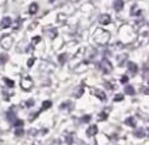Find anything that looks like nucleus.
<instances>
[{"mask_svg":"<svg viewBox=\"0 0 149 145\" xmlns=\"http://www.w3.org/2000/svg\"><path fill=\"white\" fill-rule=\"evenodd\" d=\"M97 65L103 73H110L111 71H113V65H111L110 60H107L106 58H103L102 60H100V63H98Z\"/></svg>","mask_w":149,"mask_h":145,"instance_id":"nucleus-1","label":"nucleus"},{"mask_svg":"<svg viewBox=\"0 0 149 145\" xmlns=\"http://www.w3.org/2000/svg\"><path fill=\"white\" fill-rule=\"evenodd\" d=\"M34 62H36V58H30V59L28 60V67H31V65L34 64Z\"/></svg>","mask_w":149,"mask_h":145,"instance_id":"nucleus-35","label":"nucleus"},{"mask_svg":"<svg viewBox=\"0 0 149 145\" xmlns=\"http://www.w3.org/2000/svg\"><path fill=\"white\" fill-rule=\"evenodd\" d=\"M98 22L102 24V25H109V24L111 22V16L107 15V13H103V15L100 16V18H98Z\"/></svg>","mask_w":149,"mask_h":145,"instance_id":"nucleus-3","label":"nucleus"},{"mask_svg":"<svg viewBox=\"0 0 149 145\" xmlns=\"http://www.w3.org/2000/svg\"><path fill=\"white\" fill-rule=\"evenodd\" d=\"M41 37H39V35H37V37H34V38H33V41H31V44H33V46H34V44H37V43H39V42H41Z\"/></svg>","mask_w":149,"mask_h":145,"instance_id":"nucleus-28","label":"nucleus"},{"mask_svg":"<svg viewBox=\"0 0 149 145\" xmlns=\"http://www.w3.org/2000/svg\"><path fill=\"white\" fill-rule=\"evenodd\" d=\"M62 111H65V112H70L71 110L73 109V103L71 101H65V102H63L62 105H60V107H59Z\"/></svg>","mask_w":149,"mask_h":145,"instance_id":"nucleus-5","label":"nucleus"},{"mask_svg":"<svg viewBox=\"0 0 149 145\" xmlns=\"http://www.w3.org/2000/svg\"><path fill=\"white\" fill-rule=\"evenodd\" d=\"M37 12H38V4H37V3H31V4L29 5V13H30V15H36Z\"/></svg>","mask_w":149,"mask_h":145,"instance_id":"nucleus-11","label":"nucleus"},{"mask_svg":"<svg viewBox=\"0 0 149 145\" xmlns=\"http://www.w3.org/2000/svg\"><path fill=\"white\" fill-rule=\"evenodd\" d=\"M3 81H4V84L8 86V88H13V86H15V81L10 80V78H8V77H4Z\"/></svg>","mask_w":149,"mask_h":145,"instance_id":"nucleus-18","label":"nucleus"},{"mask_svg":"<svg viewBox=\"0 0 149 145\" xmlns=\"http://www.w3.org/2000/svg\"><path fill=\"white\" fill-rule=\"evenodd\" d=\"M49 1H50V3H54V0H49Z\"/></svg>","mask_w":149,"mask_h":145,"instance_id":"nucleus-39","label":"nucleus"},{"mask_svg":"<svg viewBox=\"0 0 149 145\" xmlns=\"http://www.w3.org/2000/svg\"><path fill=\"white\" fill-rule=\"evenodd\" d=\"M82 94H84V89L80 88L79 90H77V93H74V97H76V98H80V97H81Z\"/></svg>","mask_w":149,"mask_h":145,"instance_id":"nucleus-30","label":"nucleus"},{"mask_svg":"<svg viewBox=\"0 0 149 145\" xmlns=\"http://www.w3.org/2000/svg\"><path fill=\"white\" fill-rule=\"evenodd\" d=\"M10 25H12V18L10 17H3L1 18V22H0L1 29H8Z\"/></svg>","mask_w":149,"mask_h":145,"instance_id":"nucleus-6","label":"nucleus"},{"mask_svg":"<svg viewBox=\"0 0 149 145\" xmlns=\"http://www.w3.org/2000/svg\"><path fill=\"white\" fill-rule=\"evenodd\" d=\"M90 119H92V117H90V115H84V117L80 119V122H81V123H89Z\"/></svg>","mask_w":149,"mask_h":145,"instance_id":"nucleus-25","label":"nucleus"},{"mask_svg":"<svg viewBox=\"0 0 149 145\" xmlns=\"http://www.w3.org/2000/svg\"><path fill=\"white\" fill-rule=\"evenodd\" d=\"M41 132H42V135H46V133L49 132V130H47V128H45V130H42Z\"/></svg>","mask_w":149,"mask_h":145,"instance_id":"nucleus-37","label":"nucleus"},{"mask_svg":"<svg viewBox=\"0 0 149 145\" xmlns=\"http://www.w3.org/2000/svg\"><path fill=\"white\" fill-rule=\"evenodd\" d=\"M21 22H22V18H21V17H17V18H16L15 22H12L13 29H15V30H18V29H20V26H21ZM12 25H10V26H12Z\"/></svg>","mask_w":149,"mask_h":145,"instance_id":"nucleus-15","label":"nucleus"},{"mask_svg":"<svg viewBox=\"0 0 149 145\" xmlns=\"http://www.w3.org/2000/svg\"><path fill=\"white\" fill-rule=\"evenodd\" d=\"M124 123H126V126H128V127H136V120H135V118H127L126 120H124Z\"/></svg>","mask_w":149,"mask_h":145,"instance_id":"nucleus-13","label":"nucleus"},{"mask_svg":"<svg viewBox=\"0 0 149 145\" xmlns=\"http://www.w3.org/2000/svg\"><path fill=\"white\" fill-rule=\"evenodd\" d=\"M58 59H59L60 64H64V63L67 62V59H68V55L67 54H62V55H59V58H58Z\"/></svg>","mask_w":149,"mask_h":145,"instance_id":"nucleus-21","label":"nucleus"},{"mask_svg":"<svg viewBox=\"0 0 149 145\" xmlns=\"http://www.w3.org/2000/svg\"><path fill=\"white\" fill-rule=\"evenodd\" d=\"M97 133H98V127L94 124L90 126V127L86 130V136H89V137H93V136L97 135Z\"/></svg>","mask_w":149,"mask_h":145,"instance_id":"nucleus-8","label":"nucleus"},{"mask_svg":"<svg viewBox=\"0 0 149 145\" xmlns=\"http://www.w3.org/2000/svg\"><path fill=\"white\" fill-rule=\"evenodd\" d=\"M107 117H109L107 112H106V111H102V112L100 114V117H98V119H100V120H105V119H107Z\"/></svg>","mask_w":149,"mask_h":145,"instance_id":"nucleus-26","label":"nucleus"},{"mask_svg":"<svg viewBox=\"0 0 149 145\" xmlns=\"http://www.w3.org/2000/svg\"><path fill=\"white\" fill-rule=\"evenodd\" d=\"M26 51H28V52H31V51H33V44H31V46H29Z\"/></svg>","mask_w":149,"mask_h":145,"instance_id":"nucleus-38","label":"nucleus"},{"mask_svg":"<svg viewBox=\"0 0 149 145\" xmlns=\"http://www.w3.org/2000/svg\"><path fill=\"white\" fill-rule=\"evenodd\" d=\"M24 133H25V131H24V128H16V131H15V135L17 136V137H21V136H24Z\"/></svg>","mask_w":149,"mask_h":145,"instance_id":"nucleus-22","label":"nucleus"},{"mask_svg":"<svg viewBox=\"0 0 149 145\" xmlns=\"http://www.w3.org/2000/svg\"><path fill=\"white\" fill-rule=\"evenodd\" d=\"M65 144H68V145L73 144V136L71 135V133H68V135L65 136Z\"/></svg>","mask_w":149,"mask_h":145,"instance_id":"nucleus-24","label":"nucleus"},{"mask_svg":"<svg viewBox=\"0 0 149 145\" xmlns=\"http://www.w3.org/2000/svg\"><path fill=\"white\" fill-rule=\"evenodd\" d=\"M124 93L126 94H128V96H135V88L134 86H131V85H127L126 86V89H124Z\"/></svg>","mask_w":149,"mask_h":145,"instance_id":"nucleus-14","label":"nucleus"},{"mask_svg":"<svg viewBox=\"0 0 149 145\" xmlns=\"http://www.w3.org/2000/svg\"><path fill=\"white\" fill-rule=\"evenodd\" d=\"M131 16H137V17H139V15L140 13H141V10L139 9V7H137V5H134V7L131 8Z\"/></svg>","mask_w":149,"mask_h":145,"instance_id":"nucleus-16","label":"nucleus"},{"mask_svg":"<svg viewBox=\"0 0 149 145\" xmlns=\"http://www.w3.org/2000/svg\"><path fill=\"white\" fill-rule=\"evenodd\" d=\"M126 58H128L126 54H124V55H122V56L119 58V59H120V62H119V65H123V64H124V60H123V59H126Z\"/></svg>","mask_w":149,"mask_h":145,"instance_id":"nucleus-34","label":"nucleus"},{"mask_svg":"<svg viewBox=\"0 0 149 145\" xmlns=\"http://www.w3.org/2000/svg\"><path fill=\"white\" fill-rule=\"evenodd\" d=\"M10 44H12V39H10V35H4L1 38V46L4 49H9Z\"/></svg>","mask_w":149,"mask_h":145,"instance_id":"nucleus-7","label":"nucleus"},{"mask_svg":"<svg viewBox=\"0 0 149 145\" xmlns=\"http://www.w3.org/2000/svg\"><path fill=\"white\" fill-rule=\"evenodd\" d=\"M123 7H124L123 0H115V1H114V9H115L116 12H120V10L123 9Z\"/></svg>","mask_w":149,"mask_h":145,"instance_id":"nucleus-10","label":"nucleus"},{"mask_svg":"<svg viewBox=\"0 0 149 145\" xmlns=\"http://www.w3.org/2000/svg\"><path fill=\"white\" fill-rule=\"evenodd\" d=\"M41 110H39V111H36V114H30V115H29V119H30V120H33V119H36V118L37 117H38V115L39 114H41Z\"/></svg>","mask_w":149,"mask_h":145,"instance_id":"nucleus-31","label":"nucleus"},{"mask_svg":"<svg viewBox=\"0 0 149 145\" xmlns=\"http://www.w3.org/2000/svg\"><path fill=\"white\" fill-rule=\"evenodd\" d=\"M51 106H52V102H51V101H45L43 103H42V109H41V111H43V110L50 109Z\"/></svg>","mask_w":149,"mask_h":145,"instance_id":"nucleus-20","label":"nucleus"},{"mask_svg":"<svg viewBox=\"0 0 149 145\" xmlns=\"http://www.w3.org/2000/svg\"><path fill=\"white\" fill-rule=\"evenodd\" d=\"M7 118H8V120H9V122L13 123L16 120V112L12 111V110H9V111L7 112Z\"/></svg>","mask_w":149,"mask_h":145,"instance_id":"nucleus-17","label":"nucleus"},{"mask_svg":"<svg viewBox=\"0 0 149 145\" xmlns=\"http://www.w3.org/2000/svg\"><path fill=\"white\" fill-rule=\"evenodd\" d=\"M134 136H135V137H139V139L145 137V131H144V128H139V130H136V131L134 132Z\"/></svg>","mask_w":149,"mask_h":145,"instance_id":"nucleus-12","label":"nucleus"},{"mask_svg":"<svg viewBox=\"0 0 149 145\" xmlns=\"http://www.w3.org/2000/svg\"><path fill=\"white\" fill-rule=\"evenodd\" d=\"M12 124H13V127H16V128H22V127H24V120L16 119L15 122L12 123Z\"/></svg>","mask_w":149,"mask_h":145,"instance_id":"nucleus-19","label":"nucleus"},{"mask_svg":"<svg viewBox=\"0 0 149 145\" xmlns=\"http://www.w3.org/2000/svg\"><path fill=\"white\" fill-rule=\"evenodd\" d=\"M128 80H130V78H128V76H127V75H124V76H122V78H120V83H122V84H127V83H128Z\"/></svg>","mask_w":149,"mask_h":145,"instance_id":"nucleus-32","label":"nucleus"},{"mask_svg":"<svg viewBox=\"0 0 149 145\" xmlns=\"http://www.w3.org/2000/svg\"><path fill=\"white\" fill-rule=\"evenodd\" d=\"M8 60V56H7V54H0V65H3V64H5V62Z\"/></svg>","mask_w":149,"mask_h":145,"instance_id":"nucleus-23","label":"nucleus"},{"mask_svg":"<svg viewBox=\"0 0 149 145\" xmlns=\"http://www.w3.org/2000/svg\"><path fill=\"white\" fill-rule=\"evenodd\" d=\"M127 67H128L130 75H131V76H135L137 73V71H139L137 64H136V63H134V62H128V63H127Z\"/></svg>","mask_w":149,"mask_h":145,"instance_id":"nucleus-4","label":"nucleus"},{"mask_svg":"<svg viewBox=\"0 0 149 145\" xmlns=\"http://www.w3.org/2000/svg\"><path fill=\"white\" fill-rule=\"evenodd\" d=\"M94 96L97 97V98H100L101 101H106V93L103 90H101V89H95V90H94Z\"/></svg>","mask_w":149,"mask_h":145,"instance_id":"nucleus-9","label":"nucleus"},{"mask_svg":"<svg viewBox=\"0 0 149 145\" xmlns=\"http://www.w3.org/2000/svg\"><path fill=\"white\" fill-rule=\"evenodd\" d=\"M31 86H33V81H31V78L29 77V76L22 78V81H21V88H22L24 90H30Z\"/></svg>","mask_w":149,"mask_h":145,"instance_id":"nucleus-2","label":"nucleus"},{"mask_svg":"<svg viewBox=\"0 0 149 145\" xmlns=\"http://www.w3.org/2000/svg\"><path fill=\"white\" fill-rule=\"evenodd\" d=\"M124 96L123 94H116L115 97H114V102H118V101H123Z\"/></svg>","mask_w":149,"mask_h":145,"instance_id":"nucleus-29","label":"nucleus"},{"mask_svg":"<svg viewBox=\"0 0 149 145\" xmlns=\"http://www.w3.org/2000/svg\"><path fill=\"white\" fill-rule=\"evenodd\" d=\"M147 73H148V65L145 64V65H144V80H147V78H148V75H147Z\"/></svg>","mask_w":149,"mask_h":145,"instance_id":"nucleus-36","label":"nucleus"},{"mask_svg":"<svg viewBox=\"0 0 149 145\" xmlns=\"http://www.w3.org/2000/svg\"><path fill=\"white\" fill-rule=\"evenodd\" d=\"M56 35H58V31H56V29H52V31H51V33H50V38H51V39H54Z\"/></svg>","mask_w":149,"mask_h":145,"instance_id":"nucleus-33","label":"nucleus"},{"mask_svg":"<svg viewBox=\"0 0 149 145\" xmlns=\"http://www.w3.org/2000/svg\"><path fill=\"white\" fill-rule=\"evenodd\" d=\"M34 105H36L34 99H28V101H26V103H25V106H26V107H33Z\"/></svg>","mask_w":149,"mask_h":145,"instance_id":"nucleus-27","label":"nucleus"}]
</instances>
